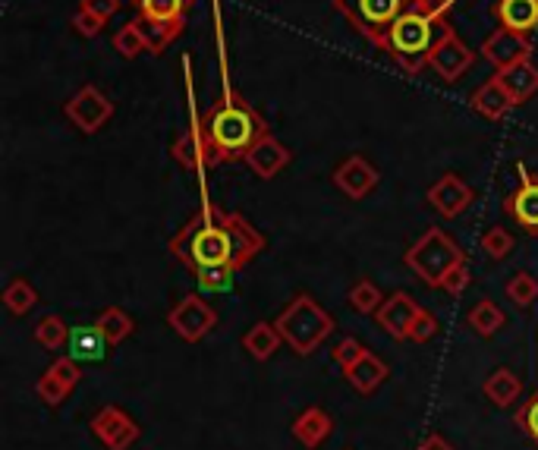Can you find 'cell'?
I'll list each match as a JSON object with an SVG mask.
<instances>
[{"instance_id": "obj_1", "label": "cell", "mask_w": 538, "mask_h": 450, "mask_svg": "<svg viewBox=\"0 0 538 450\" xmlns=\"http://www.w3.org/2000/svg\"><path fill=\"white\" fill-rule=\"evenodd\" d=\"M262 249H265V237L243 214L221 211L211 202H205L196 218L170 240V252L192 271H199L205 265H230L240 271Z\"/></svg>"}, {"instance_id": "obj_2", "label": "cell", "mask_w": 538, "mask_h": 450, "mask_svg": "<svg viewBox=\"0 0 538 450\" xmlns=\"http://www.w3.org/2000/svg\"><path fill=\"white\" fill-rule=\"evenodd\" d=\"M447 29H454L450 26V0H416L384 35L381 51L403 73L416 76L428 67V57Z\"/></svg>"}, {"instance_id": "obj_3", "label": "cell", "mask_w": 538, "mask_h": 450, "mask_svg": "<svg viewBox=\"0 0 538 450\" xmlns=\"http://www.w3.org/2000/svg\"><path fill=\"white\" fill-rule=\"evenodd\" d=\"M224 101H218L205 114L202 120V133L211 152V164H224V161H243L249 148L268 136V123L265 117L255 111L252 104H246L240 95L230 92V82L224 79Z\"/></svg>"}, {"instance_id": "obj_4", "label": "cell", "mask_w": 538, "mask_h": 450, "mask_svg": "<svg viewBox=\"0 0 538 450\" xmlns=\"http://www.w3.org/2000/svg\"><path fill=\"white\" fill-rule=\"evenodd\" d=\"M274 325H277V331H281L284 344L296 356H312L328 340V334L337 328L334 315L328 309H321L309 293L296 296L293 303L277 315Z\"/></svg>"}, {"instance_id": "obj_5", "label": "cell", "mask_w": 538, "mask_h": 450, "mask_svg": "<svg viewBox=\"0 0 538 450\" xmlns=\"http://www.w3.org/2000/svg\"><path fill=\"white\" fill-rule=\"evenodd\" d=\"M466 262L463 249L447 237L441 227H428L422 237L406 249V268H410L422 284L444 287L447 274Z\"/></svg>"}, {"instance_id": "obj_6", "label": "cell", "mask_w": 538, "mask_h": 450, "mask_svg": "<svg viewBox=\"0 0 538 450\" xmlns=\"http://www.w3.org/2000/svg\"><path fill=\"white\" fill-rule=\"evenodd\" d=\"M413 4L416 0H334V10L347 16V23L362 38H369L375 48H381L384 35Z\"/></svg>"}, {"instance_id": "obj_7", "label": "cell", "mask_w": 538, "mask_h": 450, "mask_svg": "<svg viewBox=\"0 0 538 450\" xmlns=\"http://www.w3.org/2000/svg\"><path fill=\"white\" fill-rule=\"evenodd\" d=\"M63 114H67V120L76 126L79 133L92 136L114 117V101L107 98L98 85H82V89L63 104Z\"/></svg>"}, {"instance_id": "obj_8", "label": "cell", "mask_w": 538, "mask_h": 450, "mask_svg": "<svg viewBox=\"0 0 538 450\" xmlns=\"http://www.w3.org/2000/svg\"><path fill=\"white\" fill-rule=\"evenodd\" d=\"M167 325L174 328L186 344H199V340L208 337L211 328L218 325V312H214L199 293H189L167 312Z\"/></svg>"}, {"instance_id": "obj_9", "label": "cell", "mask_w": 538, "mask_h": 450, "mask_svg": "<svg viewBox=\"0 0 538 450\" xmlns=\"http://www.w3.org/2000/svg\"><path fill=\"white\" fill-rule=\"evenodd\" d=\"M92 432H95V438L107 450H126L129 444L139 441L142 428H139V422L133 416L123 413L120 406L107 403V406H101V410L92 416Z\"/></svg>"}, {"instance_id": "obj_10", "label": "cell", "mask_w": 538, "mask_h": 450, "mask_svg": "<svg viewBox=\"0 0 538 450\" xmlns=\"http://www.w3.org/2000/svg\"><path fill=\"white\" fill-rule=\"evenodd\" d=\"M472 63H476V51H472L454 29H447L441 35L432 57H428V67H432L444 82H457Z\"/></svg>"}, {"instance_id": "obj_11", "label": "cell", "mask_w": 538, "mask_h": 450, "mask_svg": "<svg viewBox=\"0 0 538 450\" xmlns=\"http://www.w3.org/2000/svg\"><path fill=\"white\" fill-rule=\"evenodd\" d=\"M482 57H485L488 63H494L498 70H504V67H513V63H520V60H529V57H532V41H529V35H523V32H513V29L501 26V29H494V32L485 38Z\"/></svg>"}, {"instance_id": "obj_12", "label": "cell", "mask_w": 538, "mask_h": 450, "mask_svg": "<svg viewBox=\"0 0 538 450\" xmlns=\"http://www.w3.org/2000/svg\"><path fill=\"white\" fill-rule=\"evenodd\" d=\"M375 315H378V325L394 340H410L416 318L422 315V306L416 303L410 293H391Z\"/></svg>"}, {"instance_id": "obj_13", "label": "cell", "mask_w": 538, "mask_h": 450, "mask_svg": "<svg viewBox=\"0 0 538 450\" xmlns=\"http://www.w3.org/2000/svg\"><path fill=\"white\" fill-rule=\"evenodd\" d=\"M290 158H293L290 148H287L281 139H274V136L268 133V136H262V139H258V142L249 148L246 158H243V164L252 170L258 180H274V177L290 164Z\"/></svg>"}, {"instance_id": "obj_14", "label": "cell", "mask_w": 538, "mask_h": 450, "mask_svg": "<svg viewBox=\"0 0 538 450\" xmlns=\"http://www.w3.org/2000/svg\"><path fill=\"white\" fill-rule=\"evenodd\" d=\"M378 170L365 161L362 155H353V158H347L343 164H337V170H334V186L343 192V196H350L353 202H359V199H365L369 192L378 186Z\"/></svg>"}, {"instance_id": "obj_15", "label": "cell", "mask_w": 538, "mask_h": 450, "mask_svg": "<svg viewBox=\"0 0 538 450\" xmlns=\"http://www.w3.org/2000/svg\"><path fill=\"white\" fill-rule=\"evenodd\" d=\"M428 202L441 218H460L472 205V189L457 174H444L435 186H428Z\"/></svg>"}, {"instance_id": "obj_16", "label": "cell", "mask_w": 538, "mask_h": 450, "mask_svg": "<svg viewBox=\"0 0 538 450\" xmlns=\"http://www.w3.org/2000/svg\"><path fill=\"white\" fill-rule=\"evenodd\" d=\"M520 189L510 192L504 208L510 218L520 224L526 233H532V237H538V180L526 174V167L520 164Z\"/></svg>"}, {"instance_id": "obj_17", "label": "cell", "mask_w": 538, "mask_h": 450, "mask_svg": "<svg viewBox=\"0 0 538 450\" xmlns=\"http://www.w3.org/2000/svg\"><path fill=\"white\" fill-rule=\"evenodd\" d=\"M387 375H391V369H387V362L372 353V350H365L353 366L343 369V378H347L353 384V391L359 394H375L381 384L387 381Z\"/></svg>"}, {"instance_id": "obj_18", "label": "cell", "mask_w": 538, "mask_h": 450, "mask_svg": "<svg viewBox=\"0 0 538 450\" xmlns=\"http://www.w3.org/2000/svg\"><path fill=\"white\" fill-rule=\"evenodd\" d=\"M331 432H334V419L321 410V406H309V410H303L293 422V438L309 450L325 444Z\"/></svg>"}, {"instance_id": "obj_19", "label": "cell", "mask_w": 538, "mask_h": 450, "mask_svg": "<svg viewBox=\"0 0 538 450\" xmlns=\"http://www.w3.org/2000/svg\"><path fill=\"white\" fill-rule=\"evenodd\" d=\"M513 98L507 95V89L501 85L498 76H491L488 82H482L476 92H472V111H479L488 120H504L513 111Z\"/></svg>"}, {"instance_id": "obj_20", "label": "cell", "mask_w": 538, "mask_h": 450, "mask_svg": "<svg viewBox=\"0 0 538 450\" xmlns=\"http://www.w3.org/2000/svg\"><path fill=\"white\" fill-rule=\"evenodd\" d=\"M174 161L186 170H202L211 164V152H208V142L202 133V123L192 120L189 130L174 142Z\"/></svg>"}, {"instance_id": "obj_21", "label": "cell", "mask_w": 538, "mask_h": 450, "mask_svg": "<svg viewBox=\"0 0 538 450\" xmlns=\"http://www.w3.org/2000/svg\"><path fill=\"white\" fill-rule=\"evenodd\" d=\"M498 79L507 89V95L513 98V104H526L538 92V67L532 60H520L513 63V67L498 70Z\"/></svg>"}, {"instance_id": "obj_22", "label": "cell", "mask_w": 538, "mask_h": 450, "mask_svg": "<svg viewBox=\"0 0 538 450\" xmlns=\"http://www.w3.org/2000/svg\"><path fill=\"white\" fill-rule=\"evenodd\" d=\"M67 347L76 362H101L111 344H107V337L101 334L98 325H76V328H70Z\"/></svg>"}, {"instance_id": "obj_23", "label": "cell", "mask_w": 538, "mask_h": 450, "mask_svg": "<svg viewBox=\"0 0 538 450\" xmlns=\"http://www.w3.org/2000/svg\"><path fill=\"white\" fill-rule=\"evenodd\" d=\"M494 16L501 19V26L529 35L538 29V0H498Z\"/></svg>"}, {"instance_id": "obj_24", "label": "cell", "mask_w": 538, "mask_h": 450, "mask_svg": "<svg viewBox=\"0 0 538 450\" xmlns=\"http://www.w3.org/2000/svg\"><path fill=\"white\" fill-rule=\"evenodd\" d=\"M139 19L148 26H170V23H186L189 0H133Z\"/></svg>"}, {"instance_id": "obj_25", "label": "cell", "mask_w": 538, "mask_h": 450, "mask_svg": "<svg viewBox=\"0 0 538 450\" xmlns=\"http://www.w3.org/2000/svg\"><path fill=\"white\" fill-rule=\"evenodd\" d=\"M284 344L281 331H277L274 321H258L243 334V350L255 359V362H265L277 353V347Z\"/></svg>"}, {"instance_id": "obj_26", "label": "cell", "mask_w": 538, "mask_h": 450, "mask_svg": "<svg viewBox=\"0 0 538 450\" xmlns=\"http://www.w3.org/2000/svg\"><path fill=\"white\" fill-rule=\"evenodd\" d=\"M523 394V381L516 372L510 369H498V372H491L488 381H485V397L494 403V406H510L516 403V397Z\"/></svg>"}, {"instance_id": "obj_27", "label": "cell", "mask_w": 538, "mask_h": 450, "mask_svg": "<svg viewBox=\"0 0 538 450\" xmlns=\"http://www.w3.org/2000/svg\"><path fill=\"white\" fill-rule=\"evenodd\" d=\"M466 321H469V328L476 331L479 337H491V334H498V331L507 325V315L498 309V303H494V299L485 296V299H479V303L469 309Z\"/></svg>"}, {"instance_id": "obj_28", "label": "cell", "mask_w": 538, "mask_h": 450, "mask_svg": "<svg viewBox=\"0 0 538 450\" xmlns=\"http://www.w3.org/2000/svg\"><path fill=\"white\" fill-rule=\"evenodd\" d=\"M95 325L101 328V334L107 337V344L111 347H117V344H123V340L136 331V321L129 318L120 306H107L101 315H98V321Z\"/></svg>"}, {"instance_id": "obj_29", "label": "cell", "mask_w": 538, "mask_h": 450, "mask_svg": "<svg viewBox=\"0 0 538 450\" xmlns=\"http://www.w3.org/2000/svg\"><path fill=\"white\" fill-rule=\"evenodd\" d=\"M114 48L120 57L133 60L139 57L142 51H148V35H145V23L142 19H133V23H126L117 35H114Z\"/></svg>"}, {"instance_id": "obj_30", "label": "cell", "mask_w": 538, "mask_h": 450, "mask_svg": "<svg viewBox=\"0 0 538 450\" xmlns=\"http://www.w3.org/2000/svg\"><path fill=\"white\" fill-rule=\"evenodd\" d=\"M196 281L202 293H230L236 284V268L230 265H205L196 271Z\"/></svg>"}, {"instance_id": "obj_31", "label": "cell", "mask_w": 538, "mask_h": 450, "mask_svg": "<svg viewBox=\"0 0 538 450\" xmlns=\"http://www.w3.org/2000/svg\"><path fill=\"white\" fill-rule=\"evenodd\" d=\"M4 303L13 315H29L38 303V293L26 277H16V281H10L4 290Z\"/></svg>"}, {"instance_id": "obj_32", "label": "cell", "mask_w": 538, "mask_h": 450, "mask_svg": "<svg viewBox=\"0 0 538 450\" xmlns=\"http://www.w3.org/2000/svg\"><path fill=\"white\" fill-rule=\"evenodd\" d=\"M35 340L45 350H57L63 347L70 340V328H67V321H63L60 315H45L35 325Z\"/></svg>"}, {"instance_id": "obj_33", "label": "cell", "mask_w": 538, "mask_h": 450, "mask_svg": "<svg viewBox=\"0 0 538 450\" xmlns=\"http://www.w3.org/2000/svg\"><path fill=\"white\" fill-rule=\"evenodd\" d=\"M381 303H384V296H381V290L372 284V281H356L353 284V290H350V306L359 312V315H375L378 309H381Z\"/></svg>"}, {"instance_id": "obj_34", "label": "cell", "mask_w": 538, "mask_h": 450, "mask_svg": "<svg viewBox=\"0 0 538 450\" xmlns=\"http://www.w3.org/2000/svg\"><path fill=\"white\" fill-rule=\"evenodd\" d=\"M507 296H510V303L526 309V306H532L535 299H538V281L529 271H516L507 281Z\"/></svg>"}, {"instance_id": "obj_35", "label": "cell", "mask_w": 538, "mask_h": 450, "mask_svg": "<svg viewBox=\"0 0 538 450\" xmlns=\"http://www.w3.org/2000/svg\"><path fill=\"white\" fill-rule=\"evenodd\" d=\"M482 249L491 255L494 262H504L507 255L516 249V240H513V233L504 230V227H491L485 230V237H482Z\"/></svg>"}, {"instance_id": "obj_36", "label": "cell", "mask_w": 538, "mask_h": 450, "mask_svg": "<svg viewBox=\"0 0 538 450\" xmlns=\"http://www.w3.org/2000/svg\"><path fill=\"white\" fill-rule=\"evenodd\" d=\"M35 391H38V397L45 400L48 406H60V403H63V397H67L73 388H70V384L63 381V378H57V372H51V369H48L45 375L38 378Z\"/></svg>"}, {"instance_id": "obj_37", "label": "cell", "mask_w": 538, "mask_h": 450, "mask_svg": "<svg viewBox=\"0 0 538 450\" xmlns=\"http://www.w3.org/2000/svg\"><path fill=\"white\" fill-rule=\"evenodd\" d=\"M186 29V23H170V26H148L145 23V35H148V48H152L155 54H161L170 41H174L180 32Z\"/></svg>"}, {"instance_id": "obj_38", "label": "cell", "mask_w": 538, "mask_h": 450, "mask_svg": "<svg viewBox=\"0 0 538 450\" xmlns=\"http://www.w3.org/2000/svg\"><path fill=\"white\" fill-rule=\"evenodd\" d=\"M365 353V347H362V340H356V337H343L340 340V344L334 347V362H337V366L340 369H347V366H353V362L359 359Z\"/></svg>"}, {"instance_id": "obj_39", "label": "cell", "mask_w": 538, "mask_h": 450, "mask_svg": "<svg viewBox=\"0 0 538 450\" xmlns=\"http://www.w3.org/2000/svg\"><path fill=\"white\" fill-rule=\"evenodd\" d=\"M73 29H76L82 38H95V35H101V29H104V19L95 16L92 10L79 7V10L73 13Z\"/></svg>"}, {"instance_id": "obj_40", "label": "cell", "mask_w": 538, "mask_h": 450, "mask_svg": "<svg viewBox=\"0 0 538 450\" xmlns=\"http://www.w3.org/2000/svg\"><path fill=\"white\" fill-rule=\"evenodd\" d=\"M516 425H520L523 432L538 444V394L529 397V403H523V410L516 413Z\"/></svg>"}, {"instance_id": "obj_41", "label": "cell", "mask_w": 538, "mask_h": 450, "mask_svg": "<svg viewBox=\"0 0 538 450\" xmlns=\"http://www.w3.org/2000/svg\"><path fill=\"white\" fill-rule=\"evenodd\" d=\"M438 331H441L438 318H435L432 312H425V309H422V315L416 318V325H413L410 340H416V344H428V340H432V337H438Z\"/></svg>"}, {"instance_id": "obj_42", "label": "cell", "mask_w": 538, "mask_h": 450, "mask_svg": "<svg viewBox=\"0 0 538 450\" xmlns=\"http://www.w3.org/2000/svg\"><path fill=\"white\" fill-rule=\"evenodd\" d=\"M469 284H472V271H469V265L463 262V265H457L454 271L447 274V281H444V287H441V290H444V293H454V296H460Z\"/></svg>"}, {"instance_id": "obj_43", "label": "cell", "mask_w": 538, "mask_h": 450, "mask_svg": "<svg viewBox=\"0 0 538 450\" xmlns=\"http://www.w3.org/2000/svg\"><path fill=\"white\" fill-rule=\"evenodd\" d=\"M82 7L92 10L95 16H101L104 23H107V19H111L120 10V0H82Z\"/></svg>"}, {"instance_id": "obj_44", "label": "cell", "mask_w": 538, "mask_h": 450, "mask_svg": "<svg viewBox=\"0 0 538 450\" xmlns=\"http://www.w3.org/2000/svg\"><path fill=\"white\" fill-rule=\"evenodd\" d=\"M419 450H454L447 444V438H441V435H428L422 444H419Z\"/></svg>"}]
</instances>
